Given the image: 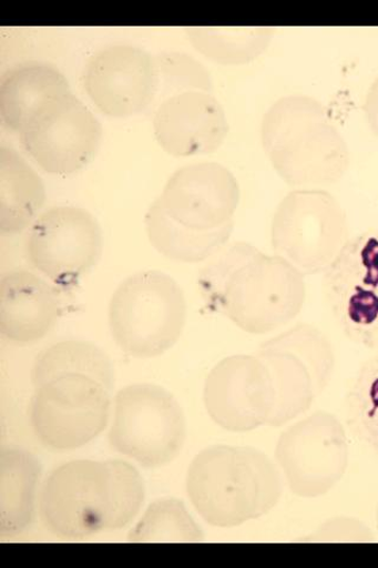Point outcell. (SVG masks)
Instances as JSON below:
<instances>
[{
    "mask_svg": "<svg viewBox=\"0 0 378 568\" xmlns=\"http://www.w3.org/2000/svg\"><path fill=\"white\" fill-rule=\"evenodd\" d=\"M228 130L222 103L205 92H186L162 100L153 118L157 144L173 156L218 151Z\"/></svg>",
    "mask_w": 378,
    "mask_h": 568,
    "instance_id": "2e32d148",
    "label": "cell"
},
{
    "mask_svg": "<svg viewBox=\"0 0 378 568\" xmlns=\"http://www.w3.org/2000/svg\"><path fill=\"white\" fill-rule=\"evenodd\" d=\"M186 489L208 525L228 528L273 510L282 496V478L273 460L258 449L215 446L192 460Z\"/></svg>",
    "mask_w": 378,
    "mask_h": 568,
    "instance_id": "277c9868",
    "label": "cell"
},
{
    "mask_svg": "<svg viewBox=\"0 0 378 568\" xmlns=\"http://www.w3.org/2000/svg\"><path fill=\"white\" fill-rule=\"evenodd\" d=\"M349 240L346 211L328 191L295 190L275 212L274 252L303 276L326 273Z\"/></svg>",
    "mask_w": 378,
    "mask_h": 568,
    "instance_id": "ba28073f",
    "label": "cell"
},
{
    "mask_svg": "<svg viewBox=\"0 0 378 568\" xmlns=\"http://www.w3.org/2000/svg\"><path fill=\"white\" fill-rule=\"evenodd\" d=\"M145 226L150 242L162 256L175 262L201 263L223 251L234 224L211 233H195L173 222L155 200L146 212Z\"/></svg>",
    "mask_w": 378,
    "mask_h": 568,
    "instance_id": "7402d4cb",
    "label": "cell"
},
{
    "mask_svg": "<svg viewBox=\"0 0 378 568\" xmlns=\"http://www.w3.org/2000/svg\"><path fill=\"white\" fill-rule=\"evenodd\" d=\"M40 460L23 449L0 455V536L12 538L35 518L41 494Z\"/></svg>",
    "mask_w": 378,
    "mask_h": 568,
    "instance_id": "d6986e66",
    "label": "cell"
},
{
    "mask_svg": "<svg viewBox=\"0 0 378 568\" xmlns=\"http://www.w3.org/2000/svg\"><path fill=\"white\" fill-rule=\"evenodd\" d=\"M186 318L182 287L159 271L140 272L121 282L108 310L114 342L139 359L156 358L170 351L182 336Z\"/></svg>",
    "mask_w": 378,
    "mask_h": 568,
    "instance_id": "5b68a950",
    "label": "cell"
},
{
    "mask_svg": "<svg viewBox=\"0 0 378 568\" xmlns=\"http://www.w3.org/2000/svg\"><path fill=\"white\" fill-rule=\"evenodd\" d=\"M276 459L295 495L310 499L326 495L348 468L345 425L329 413L305 416L283 432L277 442Z\"/></svg>",
    "mask_w": 378,
    "mask_h": 568,
    "instance_id": "8fae6325",
    "label": "cell"
},
{
    "mask_svg": "<svg viewBox=\"0 0 378 568\" xmlns=\"http://www.w3.org/2000/svg\"><path fill=\"white\" fill-rule=\"evenodd\" d=\"M365 113L369 128L378 138V77L371 83L365 102Z\"/></svg>",
    "mask_w": 378,
    "mask_h": 568,
    "instance_id": "f546056e",
    "label": "cell"
},
{
    "mask_svg": "<svg viewBox=\"0 0 378 568\" xmlns=\"http://www.w3.org/2000/svg\"><path fill=\"white\" fill-rule=\"evenodd\" d=\"M110 429L112 448L137 465L165 467L182 454L187 424L182 405L164 387L132 384L116 394Z\"/></svg>",
    "mask_w": 378,
    "mask_h": 568,
    "instance_id": "52a82bcc",
    "label": "cell"
},
{
    "mask_svg": "<svg viewBox=\"0 0 378 568\" xmlns=\"http://www.w3.org/2000/svg\"><path fill=\"white\" fill-rule=\"evenodd\" d=\"M73 372L93 376L112 389L115 386L114 366L108 354L99 346L81 341L60 342L42 351L32 366V385Z\"/></svg>",
    "mask_w": 378,
    "mask_h": 568,
    "instance_id": "cb8c5ba5",
    "label": "cell"
},
{
    "mask_svg": "<svg viewBox=\"0 0 378 568\" xmlns=\"http://www.w3.org/2000/svg\"><path fill=\"white\" fill-rule=\"evenodd\" d=\"M321 292L340 332L378 352V227L348 241L324 273Z\"/></svg>",
    "mask_w": 378,
    "mask_h": 568,
    "instance_id": "9c48e42d",
    "label": "cell"
},
{
    "mask_svg": "<svg viewBox=\"0 0 378 568\" xmlns=\"http://www.w3.org/2000/svg\"><path fill=\"white\" fill-rule=\"evenodd\" d=\"M62 304L58 286L28 271L0 280V334L17 346L38 344L59 323Z\"/></svg>",
    "mask_w": 378,
    "mask_h": 568,
    "instance_id": "e0dca14e",
    "label": "cell"
},
{
    "mask_svg": "<svg viewBox=\"0 0 378 568\" xmlns=\"http://www.w3.org/2000/svg\"><path fill=\"white\" fill-rule=\"evenodd\" d=\"M31 429L48 449L68 452L96 439L113 415L112 388L84 373H62L34 385Z\"/></svg>",
    "mask_w": 378,
    "mask_h": 568,
    "instance_id": "8992f818",
    "label": "cell"
},
{
    "mask_svg": "<svg viewBox=\"0 0 378 568\" xmlns=\"http://www.w3.org/2000/svg\"><path fill=\"white\" fill-rule=\"evenodd\" d=\"M18 135L42 171L70 175L83 170L96 155L102 126L89 106L70 93L48 104Z\"/></svg>",
    "mask_w": 378,
    "mask_h": 568,
    "instance_id": "7c38bea8",
    "label": "cell"
},
{
    "mask_svg": "<svg viewBox=\"0 0 378 568\" xmlns=\"http://www.w3.org/2000/svg\"><path fill=\"white\" fill-rule=\"evenodd\" d=\"M166 215L195 233H211L234 224L241 201L236 176L218 163L177 169L156 199Z\"/></svg>",
    "mask_w": 378,
    "mask_h": 568,
    "instance_id": "9a60e30c",
    "label": "cell"
},
{
    "mask_svg": "<svg viewBox=\"0 0 378 568\" xmlns=\"http://www.w3.org/2000/svg\"><path fill=\"white\" fill-rule=\"evenodd\" d=\"M258 355L272 372L276 406L269 425L277 428L308 412L319 394L309 367L294 353L267 342Z\"/></svg>",
    "mask_w": 378,
    "mask_h": 568,
    "instance_id": "44dd1931",
    "label": "cell"
},
{
    "mask_svg": "<svg viewBox=\"0 0 378 568\" xmlns=\"http://www.w3.org/2000/svg\"><path fill=\"white\" fill-rule=\"evenodd\" d=\"M84 91L105 116L127 119L145 112L159 94L155 60L146 50L113 44L89 58Z\"/></svg>",
    "mask_w": 378,
    "mask_h": 568,
    "instance_id": "5bb4252c",
    "label": "cell"
},
{
    "mask_svg": "<svg viewBox=\"0 0 378 568\" xmlns=\"http://www.w3.org/2000/svg\"><path fill=\"white\" fill-rule=\"evenodd\" d=\"M154 60L162 100L186 92L212 93L213 81L210 71L190 53L162 51Z\"/></svg>",
    "mask_w": 378,
    "mask_h": 568,
    "instance_id": "83f0119b",
    "label": "cell"
},
{
    "mask_svg": "<svg viewBox=\"0 0 378 568\" xmlns=\"http://www.w3.org/2000/svg\"><path fill=\"white\" fill-rule=\"evenodd\" d=\"M376 524H377V529H378V504H377V508H376Z\"/></svg>",
    "mask_w": 378,
    "mask_h": 568,
    "instance_id": "4dcf8cb0",
    "label": "cell"
},
{
    "mask_svg": "<svg viewBox=\"0 0 378 568\" xmlns=\"http://www.w3.org/2000/svg\"><path fill=\"white\" fill-rule=\"evenodd\" d=\"M368 526L354 518L339 517L324 523L305 541L314 542H372Z\"/></svg>",
    "mask_w": 378,
    "mask_h": 568,
    "instance_id": "f1b7e54d",
    "label": "cell"
},
{
    "mask_svg": "<svg viewBox=\"0 0 378 568\" xmlns=\"http://www.w3.org/2000/svg\"><path fill=\"white\" fill-rule=\"evenodd\" d=\"M103 252L102 229L94 215L74 205L41 213L29 227L25 255L55 286L70 288L92 273Z\"/></svg>",
    "mask_w": 378,
    "mask_h": 568,
    "instance_id": "30bf717a",
    "label": "cell"
},
{
    "mask_svg": "<svg viewBox=\"0 0 378 568\" xmlns=\"http://www.w3.org/2000/svg\"><path fill=\"white\" fill-rule=\"evenodd\" d=\"M204 535L182 500L159 499L132 529V542H200Z\"/></svg>",
    "mask_w": 378,
    "mask_h": 568,
    "instance_id": "484cf974",
    "label": "cell"
},
{
    "mask_svg": "<svg viewBox=\"0 0 378 568\" xmlns=\"http://www.w3.org/2000/svg\"><path fill=\"white\" fill-rule=\"evenodd\" d=\"M145 497V483L130 462L75 459L44 479L39 513L52 535L81 540L127 527Z\"/></svg>",
    "mask_w": 378,
    "mask_h": 568,
    "instance_id": "6da1fadb",
    "label": "cell"
},
{
    "mask_svg": "<svg viewBox=\"0 0 378 568\" xmlns=\"http://www.w3.org/2000/svg\"><path fill=\"white\" fill-rule=\"evenodd\" d=\"M268 343L297 355L309 367L318 394L326 389L335 366L334 349L326 334L311 325L302 324Z\"/></svg>",
    "mask_w": 378,
    "mask_h": 568,
    "instance_id": "4316f807",
    "label": "cell"
},
{
    "mask_svg": "<svg viewBox=\"0 0 378 568\" xmlns=\"http://www.w3.org/2000/svg\"><path fill=\"white\" fill-rule=\"evenodd\" d=\"M204 403L211 419L225 430L245 433L269 425L276 406L272 372L259 355H232L210 372Z\"/></svg>",
    "mask_w": 378,
    "mask_h": 568,
    "instance_id": "4fadbf2b",
    "label": "cell"
},
{
    "mask_svg": "<svg viewBox=\"0 0 378 568\" xmlns=\"http://www.w3.org/2000/svg\"><path fill=\"white\" fill-rule=\"evenodd\" d=\"M47 200L42 178L11 148H0V234L23 233L40 217Z\"/></svg>",
    "mask_w": 378,
    "mask_h": 568,
    "instance_id": "ffe728a7",
    "label": "cell"
},
{
    "mask_svg": "<svg viewBox=\"0 0 378 568\" xmlns=\"http://www.w3.org/2000/svg\"><path fill=\"white\" fill-rule=\"evenodd\" d=\"M65 75L48 62L30 61L9 69L0 81V119L20 134L48 104L70 94Z\"/></svg>",
    "mask_w": 378,
    "mask_h": 568,
    "instance_id": "ac0fdd59",
    "label": "cell"
},
{
    "mask_svg": "<svg viewBox=\"0 0 378 568\" xmlns=\"http://www.w3.org/2000/svg\"><path fill=\"white\" fill-rule=\"evenodd\" d=\"M260 133L264 151L286 184L331 185L349 169L347 142L314 98L279 99L265 113Z\"/></svg>",
    "mask_w": 378,
    "mask_h": 568,
    "instance_id": "3957f363",
    "label": "cell"
},
{
    "mask_svg": "<svg viewBox=\"0 0 378 568\" xmlns=\"http://www.w3.org/2000/svg\"><path fill=\"white\" fill-rule=\"evenodd\" d=\"M207 304L251 334L274 332L300 313L304 276L284 258L246 242L232 243L202 271Z\"/></svg>",
    "mask_w": 378,
    "mask_h": 568,
    "instance_id": "7a4b0ae2",
    "label": "cell"
},
{
    "mask_svg": "<svg viewBox=\"0 0 378 568\" xmlns=\"http://www.w3.org/2000/svg\"><path fill=\"white\" fill-rule=\"evenodd\" d=\"M350 434L378 459V352L353 378L345 399Z\"/></svg>",
    "mask_w": 378,
    "mask_h": 568,
    "instance_id": "d4e9b609",
    "label": "cell"
},
{
    "mask_svg": "<svg viewBox=\"0 0 378 568\" xmlns=\"http://www.w3.org/2000/svg\"><path fill=\"white\" fill-rule=\"evenodd\" d=\"M275 31L252 28H190L193 48L222 65H244L257 60L272 43Z\"/></svg>",
    "mask_w": 378,
    "mask_h": 568,
    "instance_id": "603a6c76",
    "label": "cell"
}]
</instances>
